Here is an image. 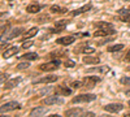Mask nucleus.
Here are the masks:
<instances>
[{
	"label": "nucleus",
	"instance_id": "nucleus-1",
	"mask_svg": "<svg viewBox=\"0 0 130 117\" xmlns=\"http://www.w3.org/2000/svg\"><path fill=\"white\" fill-rule=\"evenodd\" d=\"M96 95L94 94H82V95H78V96H74L72 99L73 103H89V102H92L95 100Z\"/></svg>",
	"mask_w": 130,
	"mask_h": 117
},
{
	"label": "nucleus",
	"instance_id": "nucleus-2",
	"mask_svg": "<svg viewBox=\"0 0 130 117\" xmlns=\"http://www.w3.org/2000/svg\"><path fill=\"white\" fill-rule=\"evenodd\" d=\"M60 66V61L59 60H53L51 62H44V64H40L39 69L40 70H44V72H52V70H56Z\"/></svg>",
	"mask_w": 130,
	"mask_h": 117
},
{
	"label": "nucleus",
	"instance_id": "nucleus-3",
	"mask_svg": "<svg viewBox=\"0 0 130 117\" xmlns=\"http://www.w3.org/2000/svg\"><path fill=\"white\" fill-rule=\"evenodd\" d=\"M99 82H100V78L96 77V76H90V77L83 78V85H85V87H87V89L94 87L95 85L99 83Z\"/></svg>",
	"mask_w": 130,
	"mask_h": 117
},
{
	"label": "nucleus",
	"instance_id": "nucleus-4",
	"mask_svg": "<svg viewBox=\"0 0 130 117\" xmlns=\"http://www.w3.org/2000/svg\"><path fill=\"white\" fill-rule=\"evenodd\" d=\"M21 105L17 102H9L7 104H3L2 108H0V112L4 113V112H9V111H14V109H20Z\"/></svg>",
	"mask_w": 130,
	"mask_h": 117
},
{
	"label": "nucleus",
	"instance_id": "nucleus-5",
	"mask_svg": "<svg viewBox=\"0 0 130 117\" xmlns=\"http://www.w3.org/2000/svg\"><path fill=\"white\" fill-rule=\"evenodd\" d=\"M115 34H116V31L113 29H98L92 35L95 38H99V37H109V35H115Z\"/></svg>",
	"mask_w": 130,
	"mask_h": 117
},
{
	"label": "nucleus",
	"instance_id": "nucleus-6",
	"mask_svg": "<svg viewBox=\"0 0 130 117\" xmlns=\"http://www.w3.org/2000/svg\"><path fill=\"white\" fill-rule=\"evenodd\" d=\"M103 108H104V111L109 112V113H117V112L122 111L124 105H122V104H118V103H115V104H108V105H104Z\"/></svg>",
	"mask_w": 130,
	"mask_h": 117
},
{
	"label": "nucleus",
	"instance_id": "nucleus-7",
	"mask_svg": "<svg viewBox=\"0 0 130 117\" xmlns=\"http://www.w3.org/2000/svg\"><path fill=\"white\" fill-rule=\"evenodd\" d=\"M74 40H75V37H73V35H68V37L59 38V39L56 40V43H57V44H61V46H69V44L74 43Z\"/></svg>",
	"mask_w": 130,
	"mask_h": 117
},
{
	"label": "nucleus",
	"instance_id": "nucleus-8",
	"mask_svg": "<svg viewBox=\"0 0 130 117\" xmlns=\"http://www.w3.org/2000/svg\"><path fill=\"white\" fill-rule=\"evenodd\" d=\"M46 105H52V104H57V103H62V99H60L57 95H50L44 100H43Z\"/></svg>",
	"mask_w": 130,
	"mask_h": 117
},
{
	"label": "nucleus",
	"instance_id": "nucleus-9",
	"mask_svg": "<svg viewBox=\"0 0 130 117\" xmlns=\"http://www.w3.org/2000/svg\"><path fill=\"white\" fill-rule=\"evenodd\" d=\"M118 16H120V18L124 21V22L126 24H130V12L126 9H120L118 10Z\"/></svg>",
	"mask_w": 130,
	"mask_h": 117
},
{
	"label": "nucleus",
	"instance_id": "nucleus-10",
	"mask_svg": "<svg viewBox=\"0 0 130 117\" xmlns=\"http://www.w3.org/2000/svg\"><path fill=\"white\" fill-rule=\"evenodd\" d=\"M47 112H48V109L46 107H37L34 109H31L30 116H43V114H46Z\"/></svg>",
	"mask_w": 130,
	"mask_h": 117
},
{
	"label": "nucleus",
	"instance_id": "nucleus-11",
	"mask_svg": "<svg viewBox=\"0 0 130 117\" xmlns=\"http://www.w3.org/2000/svg\"><path fill=\"white\" fill-rule=\"evenodd\" d=\"M90 9H91V4H86V5H83V7L78 8V9L73 10V12H72V16H78V14H82V13H85V12H89Z\"/></svg>",
	"mask_w": 130,
	"mask_h": 117
},
{
	"label": "nucleus",
	"instance_id": "nucleus-12",
	"mask_svg": "<svg viewBox=\"0 0 130 117\" xmlns=\"http://www.w3.org/2000/svg\"><path fill=\"white\" fill-rule=\"evenodd\" d=\"M22 81V78L21 77H17V78H13V79H10V81H8L7 83H5V89H13V87H16V86H18V83Z\"/></svg>",
	"mask_w": 130,
	"mask_h": 117
},
{
	"label": "nucleus",
	"instance_id": "nucleus-13",
	"mask_svg": "<svg viewBox=\"0 0 130 117\" xmlns=\"http://www.w3.org/2000/svg\"><path fill=\"white\" fill-rule=\"evenodd\" d=\"M56 81H57L56 76H46V77L38 79L35 83H52V82H56Z\"/></svg>",
	"mask_w": 130,
	"mask_h": 117
},
{
	"label": "nucleus",
	"instance_id": "nucleus-14",
	"mask_svg": "<svg viewBox=\"0 0 130 117\" xmlns=\"http://www.w3.org/2000/svg\"><path fill=\"white\" fill-rule=\"evenodd\" d=\"M17 51H18V48H17V47H10V48H8L7 51H4V52H3V57H4V59H9V57H12L14 54H17Z\"/></svg>",
	"mask_w": 130,
	"mask_h": 117
},
{
	"label": "nucleus",
	"instance_id": "nucleus-15",
	"mask_svg": "<svg viewBox=\"0 0 130 117\" xmlns=\"http://www.w3.org/2000/svg\"><path fill=\"white\" fill-rule=\"evenodd\" d=\"M68 25V21L67 20H60L55 24V31H62Z\"/></svg>",
	"mask_w": 130,
	"mask_h": 117
},
{
	"label": "nucleus",
	"instance_id": "nucleus-16",
	"mask_svg": "<svg viewBox=\"0 0 130 117\" xmlns=\"http://www.w3.org/2000/svg\"><path fill=\"white\" fill-rule=\"evenodd\" d=\"M108 72H109V66H98V68L89 69V73H102V74H105Z\"/></svg>",
	"mask_w": 130,
	"mask_h": 117
},
{
	"label": "nucleus",
	"instance_id": "nucleus-17",
	"mask_svg": "<svg viewBox=\"0 0 130 117\" xmlns=\"http://www.w3.org/2000/svg\"><path fill=\"white\" fill-rule=\"evenodd\" d=\"M24 31V29L22 27H16V29H13L12 31H10V34L7 37L8 39H13V38H16V37H18L21 33Z\"/></svg>",
	"mask_w": 130,
	"mask_h": 117
},
{
	"label": "nucleus",
	"instance_id": "nucleus-18",
	"mask_svg": "<svg viewBox=\"0 0 130 117\" xmlns=\"http://www.w3.org/2000/svg\"><path fill=\"white\" fill-rule=\"evenodd\" d=\"M56 91H57V94H60V95H70V94H72V90L68 89L67 86H64V85L59 86Z\"/></svg>",
	"mask_w": 130,
	"mask_h": 117
},
{
	"label": "nucleus",
	"instance_id": "nucleus-19",
	"mask_svg": "<svg viewBox=\"0 0 130 117\" xmlns=\"http://www.w3.org/2000/svg\"><path fill=\"white\" fill-rule=\"evenodd\" d=\"M39 10H40V5H38V4H30L26 7V12H29V13H38Z\"/></svg>",
	"mask_w": 130,
	"mask_h": 117
},
{
	"label": "nucleus",
	"instance_id": "nucleus-20",
	"mask_svg": "<svg viewBox=\"0 0 130 117\" xmlns=\"http://www.w3.org/2000/svg\"><path fill=\"white\" fill-rule=\"evenodd\" d=\"M83 62H85V64H99V62H100V60H99V57L85 56V57H83Z\"/></svg>",
	"mask_w": 130,
	"mask_h": 117
},
{
	"label": "nucleus",
	"instance_id": "nucleus-21",
	"mask_svg": "<svg viewBox=\"0 0 130 117\" xmlns=\"http://www.w3.org/2000/svg\"><path fill=\"white\" fill-rule=\"evenodd\" d=\"M83 111L81 108H73V109H68L65 112V116H79Z\"/></svg>",
	"mask_w": 130,
	"mask_h": 117
},
{
	"label": "nucleus",
	"instance_id": "nucleus-22",
	"mask_svg": "<svg viewBox=\"0 0 130 117\" xmlns=\"http://www.w3.org/2000/svg\"><path fill=\"white\" fill-rule=\"evenodd\" d=\"M37 33H38V27H31L27 33H25L24 34V38L25 39H29V38H32L34 35H37Z\"/></svg>",
	"mask_w": 130,
	"mask_h": 117
},
{
	"label": "nucleus",
	"instance_id": "nucleus-23",
	"mask_svg": "<svg viewBox=\"0 0 130 117\" xmlns=\"http://www.w3.org/2000/svg\"><path fill=\"white\" fill-rule=\"evenodd\" d=\"M50 10L52 13H65V12H68L65 8H61V7H59V5H52L51 8H50Z\"/></svg>",
	"mask_w": 130,
	"mask_h": 117
},
{
	"label": "nucleus",
	"instance_id": "nucleus-24",
	"mask_svg": "<svg viewBox=\"0 0 130 117\" xmlns=\"http://www.w3.org/2000/svg\"><path fill=\"white\" fill-rule=\"evenodd\" d=\"M122 48H124V44H115V46L108 47V52H117V51H121Z\"/></svg>",
	"mask_w": 130,
	"mask_h": 117
},
{
	"label": "nucleus",
	"instance_id": "nucleus-25",
	"mask_svg": "<svg viewBox=\"0 0 130 117\" xmlns=\"http://www.w3.org/2000/svg\"><path fill=\"white\" fill-rule=\"evenodd\" d=\"M22 59H26V60H37L38 59V54L35 52H31V54H26L22 56Z\"/></svg>",
	"mask_w": 130,
	"mask_h": 117
},
{
	"label": "nucleus",
	"instance_id": "nucleus-26",
	"mask_svg": "<svg viewBox=\"0 0 130 117\" xmlns=\"http://www.w3.org/2000/svg\"><path fill=\"white\" fill-rule=\"evenodd\" d=\"M96 26L99 29H112V25L108 22H99V24H96Z\"/></svg>",
	"mask_w": 130,
	"mask_h": 117
},
{
	"label": "nucleus",
	"instance_id": "nucleus-27",
	"mask_svg": "<svg viewBox=\"0 0 130 117\" xmlns=\"http://www.w3.org/2000/svg\"><path fill=\"white\" fill-rule=\"evenodd\" d=\"M29 66H30L29 62H21V64H18V65H17V69L22 70V69H26V68H29Z\"/></svg>",
	"mask_w": 130,
	"mask_h": 117
},
{
	"label": "nucleus",
	"instance_id": "nucleus-28",
	"mask_svg": "<svg viewBox=\"0 0 130 117\" xmlns=\"http://www.w3.org/2000/svg\"><path fill=\"white\" fill-rule=\"evenodd\" d=\"M32 44H34V42H31V40H26V42H24V43H22V48H30Z\"/></svg>",
	"mask_w": 130,
	"mask_h": 117
},
{
	"label": "nucleus",
	"instance_id": "nucleus-29",
	"mask_svg": "<svg viewBox=\"0 0 130 117\" xmlns=\"http://www.w3.org/2000/svg\"><path fill=\"white\" fill-rule=\"evenodd\" d=\"M65 66H67V68H74L75 62L73 60H67V61H65Z\"/></svg>",
	"mask_w": 130,
	"mask_h": 117
},
{
	"label": "nucleus",
	"instance_id": "nucleus-30",
	"mask_svg": "<svg viewBox=\"0 0 130 117\" xmlns=\"http://www.w3.org/2000/svg\"><path fill=\"white\" fill-rule=\"evenodd\" d=\"M5 79H8V74L7 73H2V77H0V82H2V85H4Z\"/></svg>",
	"mask_w": 130,
	"mask_h": 117
},
{
	"label": "nucleus",
	"instance_id": "nucleus-31",
	"mask_svg": "<svg viewBox=\"0 0 130 117\" xmlns=\"http://www.w3.org/2000/svg\"><path fill=\"white\" fill-rule=\"evenodd\" d=\"M81 85H82V83H81L79 81H74V82L72 83V87H73V89H78V87H81Z\"/></svg>",
	"mask_w": 130,
	"mask_h": 117
},
{
	"label": "nucleus",
	"instance_id": "nucleus-32",
	"mask_svg": "<svg viewBox=\"0 0 130 117\" xmlns=\"http://www.w3.org/2000/svg\"><path fill=\"white\" fill-rule=\"evenodd\" d=\"M95 49L92 48V47H86L85 49H83V54H92Z\"/></svg>",
	"mask_w": 130,
	"mask_h": 117
},
{
	"label": "nucleus",
	"instance_id": "nucleus-33",
	"mask_svg": "<svg viewBox=\"0 0 130 117\" xmlns=\"http://www.w3.org/2000/svg\"><path fill=\"white\" fill-rule=\"evenodd\" d=\"M115 38L112 37V38H108V39H105V40H103V42H99V43H98V46H103V44H105V43H108V42H112Z\"/></svg>",
	"mask_w": 130,
	"mask_h": 117
},
{
	"label": "nucleus",
	"instance_id": "nucleus-34",
	"mask_svg": "<svg viewBox=\"0 0 130 117\" xmlns=\"http://www.w3.org/2000/svg\"><path fill=\"white\" fill-rule=\"evenodd\" d=\"M121 83H129V85H130V78H127V77L121 78Z\"/></svg>",
	"mask_w": 130,
	"mask_h": 117
},
{
	"label": "nucleus",
	"instance_id": "nucleus-35",
	"mask_svg": "<svg viewBox=\"0 0 130 117\" xmlns=\"http://www.w3.org/2000/svg\"><path fill=\"white\" fill-rule=\"evenodd\" d=\"M125 61H130V49H129V52H127V54H126V56H125Z\"/></svg>",
	"mask_w": 130,
	"mask_h": 117
},
{
	"label": "nucleus",
	"instance_id": "nucleus-36",
	"mask_svg": "<svg viewBox=\"0 0 130 117\" xmlns=\"http://www.w3.org/2000/svg\"><path fill=\"white\" fill-rule=\"evenodd\" d=\"M126 95H129V96H130V91H126Z\"/></svg>",
	"mask_w": 130,
	"mask_h": 117
},
{
	"label": "nucleus",
	"instance_id": "nucleus-37",
	"mask_svg": "<svg viewBox=\"0 0 130 117\" xmlns=\"http://www.w3.org/2000/svg\"><path fill=\"white\" fill-rule=\"evenodd\" d=\"M124 2H130V0H124Z\"/></svg>",
	"mask_w": 130,
	"mask_h": 117
},
{
	"label": "nucleus",
	"instance_id": "nucleus-38",
	"mask_svg": "<svg viewBox=\"0 0 130 117\" xmlns=\"http://www.w3.org/2000/svg\"><path fill=\"white\" fill-rule=\"evenodd\" d=\"M129 107H130V100H129Z\"/></svg>",
	"mask_w": 130,
	"mask_h": 117
}]
</instances>
